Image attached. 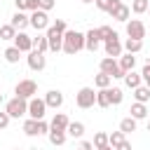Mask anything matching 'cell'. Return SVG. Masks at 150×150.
Segmentation results:
<instances>
[{
	"label": "cell",
	"mask_w": 150,
	"mask_h": 150,
	"mask_svg": "<svg viewBox=\"0 0 150 150\" xmlns=\"http://www.w3.org/2000/svg\"><path fill=\"white\" fill-rule=\"evenodd\" d=\"M80 49H84V35L77 33V30H66L63 33V52L73 56Z\"/></svg>",
	"instance_id": "1"
},
{
	"label": "cell",
	"mask_w": 150,
	"mask_h": 150,
	"mask_svg": "<svg viewBox=\"0 0 150 150\" xmlns=\"http://www.w3.org/2000/svg\"><path fill=\"white\" fill-rule=\"evenodd\" d=\"M23 134L26 136H42V134H49V124L45 120H26L23 122Z\"/></svg>",
	"instance_id": "2"
},
{
	"label": "cell",
	"mask_w": 150,
	"mask_h": 150,
	"mask_svg": "<svg viewBox=\"0 0 150 150\" xmlns=\"http://www.w3.org/2000/svg\"><path fill=\"white\" fill-rule=\"evenodd\" d=\"M14 94H16L19 98L30 101V98L38 94V82H35V80H21V82L14 87Z\"/></svg>",
	"instance_id": "3"
},
{
	"label": "cell",
	"mask_w": 150,
	"mask_h": 150,
	"mask_svg": "<svg viewBox=\"0 0 150 150\" xmlns=\"http://www.w3.org/2000/svg\"><path fill=\"white\" fill-rule=\"evenodd\" d=\"M75 103H77V108H82V110L91 108V105L96 103V91H94L91 87H82V89L75 94Z\"/></svg>",
	"instance_id": "4"
},
{
	"label": "cell",
	"mask_w": 150,
	"mask_h": 150,
	"mask_svg": "<svg viewBox=\"0 0 150 150\" xmlns=\"http://www.w3.org/2000/svg\"><path fill=\"white\" fill-rule=\"evenodd\" d=\"M5 112H7L9 117H21V115H26V112H28V101H26V98H19V96H14L12 101H7V108H5Z\"/></svg>",
	"instance_id": "5"
},
{
	"label": "cell",
	"mask_w": 150,
	"mask_h": 150,
	"mask_svg": "<svg viewBox=\"0 0 150 150\" xmlns=\"http://www.w3.org/2000/svg\"><path fill=\"white\" fill-rule=\"evenodd\" d=\"M103 47H105V54H108L110 59L122 56V49H124V45L120 42V35H117V33H112L108 40H103Z\"/></svg>",
	"instance_id": "6"
},
{
	"label": "cell",
	"mask_w": 150,
	"mask_h": 150,
	"mask_svg": "<svg viewBox=\"0 0 150 150\" xmlns=\"http://www.w3.org/2000/svg\"><path fill=\"white\" fill-rule=\"evenodd\" d=\"M45 112H47V103H45V98L33 96V98L28 101V115H30V120H42Z\"/></svg>",
	"instance_id": "7"
},
{
	"label": "cell",
	"mask_w": 150,
	"mask_h": 150,
	"mask_svg": "<svg viewBox=\"0 0 150 150\" xmlns=\"http://www.w3.org/2000/svg\"><path fill=\"white\" fill-rule=\"evenodd\" d=\"M101 73H105V75H110V77H124V73H122V68H120V61H115V59H110V56L101 59Z\"/></svg>",
	"instance_id": "8"
},
{
	"label": "cell",
	"mask_w": 150,
	"mask_h": 150,
	"mask_svg": "<svg viewBox=\"0 0 150 150\" xmlns=\"http://www.w3.org/2000/svg\"><path fill=\"white\" fill-rule=\"evenodd\" d=\"M45 35H47V42H49V52L63 49V33H61V30H56L54 26H49Z\"/></svg>",
	"instance_id": "9"
},
{
	"label": "cell",
	"mask_w": 150,
	"mask_h": 150,
	"mask_svg": "<svg viewBox=\"0 0 150 150\" xmlns=\"http://www.w3.org/2000/svg\"><path fill=\"white\" fill-rule=\"evenodd\" d=\"M127 35H129L131 40H143V38H145V26H143V21H138V19L127 21Z\"/></svg>",
	"instance_id": "10"
},
{
	"label": "cell",
	"mask_w": 150,
	"mask_h": 150,
	"mask_svg": "<svg viewBox=\"0 0 150 150\" xmlns=\"http://www.w3.org/2000/svg\"><path fill=\"white\" fill-rule=\"evenodd\" d=\"M30 26H33L35 30H45V28H49V16H47V12H42V9L30 12Z\"/></svg>",
	"instance_id": "11"
},
{
	"label": "cell",
	"mask_w": 150,
	"mask_h": 150,
	"mask_svg": "<svg viewBox=\"0 0 150 150\" xmlns=\"http://www.w3.org/2000/svg\"><path fill=\"white\" fill-rule=\"evenodd\" d=\"M26 61H28V68H30V70H42V68L47 66V59H45V54H42V52H38V49L28 52Z\"/></svg>",
	"instance_id": "12"
},
{
	"label": "cell",
	"mask_w": 150,
	"mask_h": 150,
	"mask_svg": "<svg viewBox=\"0 0 150 150\" xmlns=\"http://www.w3.org/2000/svg\"><path fill=\"white\" fill-rule=\"evenodd\" d=\"M14 47H16L21 54H28V52H33V38L21 30V33H16V38H14Z\"/></svg>",
	"instance_id": "13"
},
{
	"label": "cell",
	"mask_w": 150,
	"mask_h": 150,
	"mask_svg": "<svg viewBox=\"0 0 150 150\" xmlns=\"http://www.w3.org/2000/svg\"><path fill=\"white\" fill-rule=\"evenodd\" d=\"M98 45H101L98 28H91V30L84 35V49H89V52H96V49H98Z\"/></svg>",
	"instance_id": "14"
},
{
	"label": "cell",
	"mask_w": 150,
	"mask_h": 150,
	"mask_svg": "<svg viewBox=\"0 0 150 150\" xmlns=\"http://www.w3.org/2000/svg\"><path fill=\"white\" fill-rule=\"evenodd\" d=\"M45 103H47V108H61L63 105V94L59 91V89H49L47 91V96H45Z\"/></svg>",
	"instance_id": "15"
},
{
	"label": "cell",
	"mask_w": 150,
	"mask_h": 150,
	"mask_svg": "<svg viewBox=\"0 0 150 150\" xmlns=\"http://www.w3.org/2000/svg\"><path fill=\"white\" fill-rule=\"evenodd\" d=\"M129 14H131V9H129L124 2H120V5L110 12V16H112L115 21H129Z\"/></svg>",
	"instance_id": "16"
},
{
	"label": "cell",
	"mask_w": 150,
	"mask_h": 150,
	"mask_svg": "<svg viewBox=\"0 0 150 150\" xmlns=\"http://www.w3.org/2000/svg\"><path fill=\"white\" fill-rule=\"evenodd\" d=\"M9 23H12V26H14V28H16L19 33H21V30H23L26 26H30V16H26L23 12H16V14L12 16V21H9Z\"/></svg>",
	"instance_id": "17"
},
{
	"label": "cell",
	"mask_w": 150,
	"mask_h": 150,
	"mask_svg": "<svg viewBox=\"0 0 150 150\" xmlns=\"http://www.w3.org/2000/svg\"><path fill=\"white\" fill-rule=\"evenodd\" d=\"M68 124H70L68 115L56 112V115H54V120H52V124H49V129H61V131H66V129H68Z\"/></svg>",
	"instance_id": "18"
},
{
	"label": "cell",
	"mask_w": 150,
	"mask_h": 150,
	"mask_svg": "<svg viewBox=\"0 0 150 150\" xmlns=\"http://www.w3.org/2000/svg\"><path fill=\"white\" fill-rule=\"evenodd\" d=\"M134 66H136V56H134V54L120 56V68H122V73H124V75H127V73H131V70H134Z\"/></svg>",
	"instance_id": "19"
},
{
	"label": "cell",
	"mask_w": 150,
	"mask_h": 150,
	"mask_svg": "<svg viewBox=\"0 0 150 150\" xmlns=\"http://www.w3.org/2000/svg\"><path fill=\"white\" fill-rule=\"evenodd\" d=\"M129 112H131L129 117H134L136 122H138V120H143V117H148V108H145V103H134Z\"/></svg>",
	"instance_id": "20"
},
{
	"label": "cell",
	"mask_w": 150,
	"mask_h": 150,
	"mask_svg": "<svg viewBox=\"0 0 150 150\" xmlns=\"http://www.w3.org/2000/svg\"><path fill=\"white\" fill-rule=\"evenodd\" d=\"M141 82H143V77H141L138 73H134V70L124 75V84H127L129 89H136V87H141Z\"/></svg>",
	"instance_id": "21"
},
{
	"label": "cell",
	"mask_w": 150,
	"mask_h": 150,
	"mask_svg": "<svg viewBox=\"0 0 150 150\" xmlns=\"http://www.w3.org/2000/svg\"><path fill=\"white\" fill-rule=\"evenodd\" d=\"M108 98H110V105H120L122 98H124V94H122L120 87H108Z\"/></svg>",
	"instance_id": "22"
},
{
	"label": "cell",
	"mask_w": 150,
	"mask_h": 150,
	"mask_svg": "<svg viewBox=\"0 0 150 150\" xmlns=\"http://www.w3.org/2000/svg\"><path fill=\"white\" fill-rule=\"evenodd\" d=\"M66 134H70L73 138H82L84 136V124L82 122H70L68 129H66Z\"/></svg>",
	"instance_id": "23"
},
{
	"label": "cell",
	"mask_w": 150,
	"mask_h": 150,
	"mask_svg": "<svg viewBox=\"0 0 150 150\" xmlns=\"http://www.w3.org/2000/svg\"><path fill=\"white\" fill-rule=\"evenodd\" d=\"M49 143H52V145H63V143H66V131H61V129H49Z\"/></svg>",
	"instance_id": "24"
},
{
	"label": "cell",
	"mask_w": 150,
	"mask_h": 150,
	"mask_svg": "<svg viewBox=\"0 0 150 150\" xmlns=\"http://www.w3.org/2000/svg\"><path fill=\"white\" fill-rule=\"evenodd\" d=\"M16 2V12H35L38 9V0H14Z\"/></svg>",
	"instance_id": "25"
},
{
	"label": "cell",
	"mask_w": 150,
	"mask_h": 150,
	"mask_svg": "<svg viewBox=\"0 0 150 150\" xmlns=\"http://www.w3.org/2000/svg\"><path fill=\"white\" fill-rule=\"evenodd\" d=\"M16 28L12 26V23H5V26H0V40H14L16 38Z\"/></svg>",
	"instance_id": "26"
},
{
	"label": "cell",
	"mask_w": 150,
	"mask_h": 150,
	"mask_svg": "<svg viewBox=\"0 0 150 150\" xmlns=\"http://www.w3.org/2000/svg\"><path fill=\"white\" fill-rule=\"evenodd\" d=\"M33 49H38V52H49V42H47V35H38V38H33Z\"/></svg>",
	"instance_id": "27"
},
{
	"label": "cell",
	"mask_w": 150,
	"mask_h": 150,
	"mask_svg": "<svg viewBox=\"0 0 150 150\" xmlns=\"http://www.w3.org/2000/svg\"><path fill=\"white\" fill-rule=\"evenodd\" d=\"M120 131L127 136V134H131V131H136V120L134 117H124L122 122H120Z\"/></svg>",
	"instance_id": "28"
},
{
	"label": "cell",
	"mask_w": 150,
	"mask_h": 150,
	"mask_svg": "<svg viewBox=\"0 0 150 150\" xmlns=\"http://www.w3.org/2000/svg\"><path fill=\"white\" fill-rule=\"evenodd\" d=\"M94 2H96V7H98V9H103V12H108V14H110V12H112L122 0H94Z\"/></svg>",
	"instance_id": "29"
},
{
	"label": "cell",
	"mask_w": 150,
	"mask_h": 150,
	"mask_svg": "<svg viewBox=\"0 0 150 150\" xmlns=\"http://www.w3.org/2000/svg\"><path fill=\"white\" fill-rule=\"evenodd\" d=\"M124 49H127L129 54H136V52H141V49H143V40H131V38H127Z\"/></svg>",
	"instance_id": "30"
},
{
	"label": "cell",
	"mask_w": 150,
	"mask_h": 150,
	"mask_svg": "<svg viewBox=\"0 0 150 150\" xmlns=\"http://www.w3.org/2000/svg\"><path fill=\"white\" fill-rule=\"evenodd\" d=\"M19 59H21V52L16 47H7L5 49V61L7 63H19Z\"/></svg>",
	"instance_id": "31"
},
{
	"label": "cell",
	"mask_w": 150,
	"mask_h": 150,
	"mask_svg": "<svg viewBox=\"0 0 150 150\" xmlns=\"http://www.w3.org/2000/svg\"><path fill=\"white\" fill-rule=\"evenodd\" d=\"M110 82H112V77H110V75H105V73H98V75L94 77V84H96L98 89H108V87H110Z\"/></svg>",
	"instance_id": "32"
},
{
	"label": "cell",
	"mask_w": 150,
	"mask_h": 150,
	"mask_svg": "<svg viewBox=\"0 0 150 150\" xmlns=\"http://www.w3.org/2000/svg\"><path fill=\"white\" fill-rule=\"evenodd\" d=\"M134 96H136V103H145V101H150V89L148 87H136Z\"/></svg>",
	"instance_id": "33"
},
{
	"label": "cell",
	"mask_w": 150,
	"mask_h": 150,
	"mask_svg": "<svg viewBox=\"0 0 150 150\" xmlns=\"http://www.w3.org/2000/svg\"><path fill=\"white\" fill-rule=\"evenodd\" d=\"M96 105H98V108H108V105H110L108 89H98V91H96Z\"/></svg>",
	"instance_id": "34"
},
{
	"label": "cell",
	"mask_w": 150,
	"mask_h": 150,
	"mask_svg": "<svg viewBox=\"0 0 150 150\" xmlns=\"http://www.w3.org/2000/svg\"><path fill=\"white\" fill-rule=\"evenodd\" d=\"M127 138H124V134L122 131H112V134H108V145L110 148H117L120 143H124Z\"/></svg>",
	"instance_id": "35"
},
{
	"label": "cell",
	"mask_w": 150,
	"mask_h": 150,
	"mask_svg": "<svg viewBox=\"0 0 150 150\" xmlns=\"http://www.w3.org/2000/svg\"><path fill=\"white\" fill-rule=\"evenodd\" d=\"M148 7H150V0H134V2H131V12H134V14L148 12Z\"/></svg>",
	"instance_id": "36"
},
{
	"label": "cell",
	"mask_w": 150,
	"mask_h": 150,
	"mask_svg": "<svg viewBox=\"0 0 150 150\" xmlns=\"http://www.w3.org/2000/svg\"><path fill=\"white\" fill-rule=\"evenodd\" d=\"M105 145H108V134H105V131H98V134L94 136V148L101 150V148H105Z\"/></svg>",
	"instance_id": "37"
},
{
	"label": "cell",
	"mask_w": 150,
	"mask_h": 150,
	"mask_svg": "<svg viewBox=\"0 0 150 150\" xmlns=\"http://www.w3.org/2000/svg\"><path fill=\"white\" fill-rule=\"evenodd\" d=\"M54 5H56V0H38V9H42V12L54 9Z\"/></svg>",
	"instance_id": "38"
},
{
	"label": "cell",
	"mask_w": 150,
	"mask_h": 150,
	"mask_svg": "<svg viewBox=\"0 0 150 150\" xmlns=\"http://www.w3.org/2000/svg\"><path fill=\"white\" fill-rule=\"evenodd\" d=\"M112 33H115V30H112L110 26H98V35H101V40H108Z\"/></svg>",
	"instance_id": "39"
},
{
	"label": "cell",
	"mask_w": 150,
	"mask_h": 150,
	"mask_svg": "<svg viewBox=\"0 0 150 150\" xmlns=\"http://www.w3.org/2000/svg\"><path fill=\"white\" fill-rule=\"evenodd\" d=\"M54 28H56V30H61V33H66V30H68V26H66V21H63V19H56V21H54Z\"/></svg>",
	"instance_id": "40"
},
{
	"label": "cell",
	"mask_w": 150,
	"mask_h": 150,
	"mask_svg": "<svg viewBox=\"0 0 150 150\" xmlns=\"http://www.w3.org/2000/svg\"><path fill=\"white\" fill-rule=\"evenodd\" d=\"M9 120H12V117H9L7 112H0V129H5V127L9 124Z\"/></svg>",
	"instance_id": "41"
},
{
	"label": "cell",
	"mask_w": 150,
	"mask_h": 150,
	"mask_svg": "<svg viewBox=\"0 0 150 150\" xmlns=\"http://www.w3.org/2000/svg\"><path fill=\"white\" fill-rule=\"evenodd\" d=\"M77 150H94V143H89V141H82V143L77 145Z\"/></svg>",
	"instance_id": "42"
},
{
	"label": "cell",
	"mask_w": 150,
	"mask_h": 150,
	"mask_svg": "<svg viewBox=\"0 0 150 150\" xmlns=\"http://www.w3.org/2000/svg\"><path fill=\"white\" fill-rule=\"evenodd\" d=\"M141 77H143V80H145V77H150V61L143 66V70H141Z\"/></svg>",
	"instance_id": "43"
},
{
	"label": "cell",
	"mask_w": 150,
	"mask_h": 150,
	"mask_svg": "<svg viewBox=\"0 0 150 150\" xmlns=\"http://www.w3.org/2000/svg\"><path fill=\"white\" fill-rule=\"evenodd\" d=\"M115 150H131V143H129V141H124V143H120Z\"/></svg>",
	"instance_id": "44"
},
{
	"label": "cell",
	"mask_w": 150,
	"mask_h": 150,
	"mask_svg": "<svg viewBox=\"0 0 150 150\" xmlns=\"http://www.w3.org/2000/svg\"><path fill=\"white\" fill-rule=\"evenodd\" d=\"M143 82H145V87H148V89H150V77H145V80H143Z\"/></svg>",
	"instance_id": "45"
},
{
	"label": "cell",
	"mask_w": 150,
	"mask_h": 150,
	"mask_svg": "<svg viewBox=\"0 0 150 150\" xmlns=\"http://www.w3.org/2000/svg\"><path fill=\"white\" fill-rule=\"evenodd\" d=\"M101 150H115V148H110V145H105V148H101Z\"/></svg>",
	"instance_id": "46"
},
{
	"label": "cell",
	"mask_w": 150,
	"mask_h": 150,
	"mask_svg": "<svg viewBox=\"0 0 150 150\" xmlns=\"http://www.w3.org/2000/svg\"><path fill=\"white\" fill-rule=\"evenodd\" d=\"M82 2H94V0H82Z\"/></svg>",
	"instance_id": "47"
},
{
	"label": "cell",
	"mask_w": 150,
	"mask_h": 150,
	"mask_svg": "<svg viewBox=\"0 0 150 150\" xmlns=\"http://www.w3.org/2000/svg\"><path fill=\"white\" fill-rule=\"evenodd\" d=\"M0 103H2V91H0Z\"/></svg>",
	"instance_id": "48"
},
{
	"label": "cell",
	"mask_w": 150,
	"mask_h": 150,
	"mask_svg": "<svg viewBox=\"0 0 150 150\" xmlns=\"http://www.w3.org/2000/svg\"><path fill=\"white\" fill-rule=\"evenodd\" d=\"M148 131H150V124H148Z\"/></svg>",
	"instance_id": "49"
},
{
	"label": "cell",
	"mask_w": 150,
	"mask_h": 150,
	"mask_svg": "<svg viewBox=\"0 0 150 150\" xmlns=\"http://www.w3.org/2000/svg\"><path fill=\"white\" fill-rule=\"evenodd\" d=\"M148 12H150V7H148Z\"/></svg>",
	"instance_id": "50"
},
{
	"label": "cell",
	"mask_w": 150,
	"mask_h": 150,
	"mask_svg": "<svg viewBox=\"0 0 150 150\" xmlns=\"http://www.w3.org/2000/svg\"><path fill=\"white\" fill-rule=\"evenodd\" d=\"M16 150H19V148H16Z\"/></svg>",
	"instance_id": "51"
}]
</instances>
